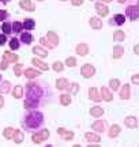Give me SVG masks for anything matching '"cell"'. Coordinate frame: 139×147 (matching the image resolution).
Listing matches in <instances>:
<instances>
[{"mask_svg": "<svg viewBox=\"0 0 139 147\" xmlns=\"http://www.w3.org/2000/svg\"><path fill=\"white\" fill-rule=\"evenodd\" d=\"M14 75L15 76H21V75H23V64H21V63H16V64H14Z\"/></svg>", "mask_w": 139, "mask_h": 147, "instance_id": "40", "label": "cell"}, {"mask_svg": "<svg viewBox=\"0 0 139 147\" xmlns=\"http://www.w3.org/2000/svg\"><path fill=\"white\" fill-rule=\"evenodd\" d=\"M138 147H139V146H138Z\"/></svg>", "mask_w": 139, "mask_h": 147, "instance_id": "61", "label": "cell"}, {"mask_svg": "<svg viewBox=\"0 0 139 147\" xmlns=\"http://www.w3.org/2000/svg\"><path fill=\"white\" fill-rule=\"evenodd\" d=\"M100 1H102V3H105V4H107V3H112L113 0H100Z\"/></svg>", "mask_w": 139, "mask_h": 147, "instance_id": "52", "label": "cell"}, {"mask_svg": "<svg viewBox=\"0 0 139 147\" xmlns=\"http://www.w3.org/2000/svg\"><path fill=\"white\" fill-rule=\"evenodd\" d=\"M11 91V82L10 80H1L0 82V94H7Z\"/></svg>", "mask_w": 139, "mask_h": 147, "instance_id": "28", "label": "cell"}, {"mask_svg": "<svg viewBox=\"0 0 139 147\" xmlns=\"http://www.w3.org/2000/svg\"><path fill=\"white\" fill-rule=\"evenodd\" d=\"M15 128H12V127H7V128H4V131H3V136L5 138V139H10V140H12V138H14V135H15Z\"/></svg>", "mask_w": 139, "mask_h": 147, "instance_id": "33", "label": "cell"}, {"mask_svg": "<svg viewBox=\"0 0 139 147\" xmlns=\"http://www.w3.org/2000/svg\"><path fill=\"white\" fill-rule=\"evenodd\" d=\"M90 1H100V0H90Z\"/></svg>", "mask_w": 139, "mask_h": 147, "instance_id": "56", "label": "cell"}, {"mask_svg": "<svg viewBox=\"0 0 139 147\" xmlns=\"http://www.w3.org/2000/svg\"><path fill=\"white\" fill-rule=\"evenodd\" d=\"M72 147H82V146H80V144H74Z\"/></svg>", "mask_w": 139, "mask_h": 147, "instance_id": "55", "label": "cell"}, {"mask_svg": "<svg viewBox=\"0 0 139 147\" xmlns=\"http://www.w3.org/2000/svg\"><path fill=\"white\" fill-rule=\"evenodd\" d=\"M123 55H124V47H121V45L113 47V53H112L113 59H120Z\"/></svg>", "mask_w": 139, "mask_h": 147, "instance_id": "30", "label": "cell"}, {"mask_svg": "<svg viewBox=\"0 0 139 147\" xmlns=\"http://www.w3.org/2000/svg\"><path fill=\"white\" fill-rule=\"evenodd\" d=\"M8 42V38H7V36L5 34H3V33H0V47H3L4 44H7Z\"/></svg>", "mask_w": 139, "mask_h": 147, "instance_id": "45", "label": "cell"}, {"mask_svg": "<svg viewBox=\"0 0 139 147\" xmlns=\"http://www.w3.org/2000/svg\"><path fill=\"white\" fill-rule=\"evenodd\" d=\"M22 25H23V30L30 32V30H33V29L36 27V21H34L33 18H26L25 21L22 22Z\"/></svg>", "mask_w": 139, "mask_h": 147, "instance_id": "24", "label": "cell"}, {"mask_svg": "<svg viewBox=\"0 0 139 147\" xmlns=\"http://www.w3.org/2000/svg\"><path fill=\"white\" fill-rule=\"evenodd\" d=\"M124 125L127 127V128H136L138 127V120H136V117L135 116H127L126 119H124Z\"/></svg>", "mask_w": 139, "mask_h": 147, "instance_id": "19", "label": "cell"}, {"mask_svg": "<svg viewBox=\"0 0 139 147\" xmlns=\"http://www.w3.org/2000/svg\"><path fill=\"white\" fill-rule=\"evenodd\" d=\"M131 80H132V83L139 84V75H134V76L131 78Z\"/></svg>", "mask_w": 139, "mask_h": 147, "instance_id": "48", "label": "cell"}, {"mask_svg": "<svg viewBox=\"0 0 139 147\" xmlns=\"http://www.w3.org/2000/svg\"><path fill=\"white\" fill-rule=\"evenodd\" d=\"M68 94L70 95H76L78 94V91H79V84L74 82V83H70V87H68Z\"/></svg>", "mask_w": 139, "mask_h": 147, "instance_id": "39", "label": "cell"}, {"mask_svg": "<svg viewBox=\"0 0 139 147\" xmlns=\"http://www.w3.org/2000/svg\"><path fill=\"white\" fill-rule=\"evenodd\" d=\"M49 135H51V132L48 131V129H40V131L37 132H33L32 135V142L36 143V144H40V143H43L44 140H47L49 138Z\"/></svg>", "mask_w": 139, "mask_h": 147, "instance_id": "3", "label": "cell"}, {"mask_svg": "<svg viewBox=\"0 0 139 147\" xmlns=\"http://www.w3.org/2000/svg\"><path fill=\"white\" fill-rule=\"evenodd\" d=\"M85 139L89 143H91V144H98V143L101 142V136L97 132H86Z\"/></svg>", "mask_w": 139, "mask_h": 147, "instance_id": "9", "label": "cell"}, {"mask_svg": "<svg viewBox=\"0 0 139 147\" xmlns=\"http://www.w3.org/2000/svg\"><path fill=\"white\" fill-rule=\"evenodd\" d=\"M94 8H96L98 16H101V18H105V16H108V14H109V8H108V5L105 4V3H102V1H96Z\"/></svg>", "mask_w": 139, "mask_h": 147, "instance_id": "6", "label": "cell"}, {"mask_svg": "<svg viewBox=\"0 0 139 147\" xmlns=\"http://www.w3.org/2000/svg\"><path fill=\"white\" fill-rule=\"evenodd\" d=\"M4 106V97L3 95H0V109Z\"/></svg>", "mask_w": 139, "mask_h": 147, "instance_id": "49", "label": "cell"}, {"mask_svg": "<svg viewBox=\"0 0 139 147\" xmlns=\"http://www.w3.org/2000/svg\"><path fill=\"white\" fill-rule=\"evenodd\" d=\"M8 67H10V63H8V61H5V60H3V61L0 63V69H1V71L8 69Z\"/></svg>", "mask_w": 139, "mask_h": 147, "instance_id": "46", "label": "cell"}, {"mask_svg": "<svg viewBox=\"0 0 139 147\" xmlns=\"http://www.w3.org/2000/svg\"><path fill=\"white\" fill-rule=\"evenodd\" d=\"M85 3V0H71V4L75 5V7H78V5H82Z\"/></svg>", "mask_w": 139, "mask_h": 147, "instance_id": "47", "label": "cell"}, {"mask_svg": "<svg viewBox=\"0 0 139 147\" xmlns=\"http://www.w3.org/2000/svg\"><path fill=\"white\" fill-rule=\"evenodd\" d=\"M90 115L91 117H96V119H100V117H102L104 116V109H102V106H93L90 109Z\"/></svg>", "mask_w": 139, "mask_h": 147, "instance_id": "27", "label": "cell"}, {"mask_svg": "<svg viewBox=\"0 0 139 147\" xmlns=\"http://www.w3.org/2000/svg\"><path fill=\"white\" fill-rule=\"evenodd\" d=\"M126 16H127L128 19H131V21L139 19V0L136 4L127 5V8H126Z\"/></svg>", "mask_w": 139, "mask_h": 147, "instance_id": "4", "label": "cell"}, {"mask_svg": "<svg viewBox=\"0 0 139 147\" xmlns=\"http://www.w3.org/2000/svg\"><path fill=\"white\" fill-rule=\"evenodd\" d=\"M32 52L37 56V57H41V59H45V57H48V49H45V48H43L41 45H36V47H33L32 49Z\"/></svg>", "mask_w": 139, "mask_h": 147, "instance_id": "10", "label": "cell"}, {"mask_svg": "<svg viewBox=\"0 0 139 147\" xmlns=\"http://www.w3.org/2000/svg\"><path fill=\"white\" fill-rule=\"evenodd\" d=\"M127 19V16L124 15V14H116V15H113V18L109 21V25H116V26H121L124 25V22Z\"/></svg>", "mask_w": 139, "mask_h": 147, "instance_id": "11", "label": "cell"}, {"mask_svg": "<svg viewBox=\"0 0 139 147\" xmlns=\"http://www.w3.org/2000/svg\"><path fill=\"white\" fill-rule=\"evenodd\" d=\"M11 25H12V33H14V34H21L22 30H23V25H22V22L15 21V22H12Z\"/></svg>", "mask_w": 139, "mask_h": 147, "instance_id": "34", "label": "cell"}, {"mask_svg": "<svg viewBox=\"0 0 139 147\" xmlns=\"http://www.w3.org/2000/svg\"><path fill=\"white\" fill-rule=\"evenodd\" d=\"M11 0H0V3H3V4H8Z\"/></svg>", "mask_w": 139, "mask_h": 147, "instance_id": "51", "label": "cell"}, {"mask_svg": "<svg viewBox=\"0 0 139 147\" xmlns=\"http://www.w3.org/2000/svg\"><path fill=\"white\" fill-rule=\"evenodd\" d=\"M100 94H101V100L107 101V102H111V101L113 100V93L111 91V89H108V87H101Z\"/></svg>", "mask_w": 139, "mask_h": 147, "instance_id": "16", "label": "cell"}, {"mask_svg": "<svg viewBox=\"0 0 139 147\" xmlns=\"http://www.w3.org/2000/svg\"><path fill=\"white\" fill-rule=\"evenodd\" d=\"M40 44H41V47L45 48V49H53L55 48L53 45L48 41V38H47V37H41V38H40Z\"/></svg>", "mask_w": 139, "mask_h": 147, "instance_id": "41", "label": "cell"}, {"mask_svg": "<svg viewBox=\"0 0 139 147\" xmlns=\"http://www.w3.org/2000/svg\"><path fill=\"white\" fill-rule=\"evenodd\" d=\"M87 147H100V146H98V144H91V143H89V146Z\"/></svg>", "mask_w": 139, "mask_h": 147, "instance_id": "54", "label": "cell"}, {"mask_svg": "<svg viewBox=\"0 0 139 147\" xmlns=\"http://www.w3.org/2000/svg\"><path fill=\"white\" fill-rule=\"evenodd\" d=\"M117 3H120V4H123V3H126V1H128V0H116Z\"/></svg>", "mask_w": 139, "mask_h": 147, "instance_id": "53", "label": "cell"}, {"mask_svg": "<svg viewBox=\"0 0 139 147\" xmlns=\"http://www.w3.org/2000/svg\"><path fill=\"white\" fill-rule=\"evenodd\" d=\"M21 124L26 131H36L37 128L43 127L44 115L38 110H29V113H26L25 117L22 119Z\"/></svg>", "mask_w": 139, "mask_h": 147, "instance_id": "2", "label": "cell"}, {"mask_svg": "<svg viewBox=\"0 0 139 147\" xmlns=\"http://www.w3.org/2000/svg\"><path fill=\"white\" fill-rule=\"evenodd\" d=\"M65 65H67V67H71V68L75 67V65H76V59L72 57V56H71V57H67L65 59Z\"/></svg>", "mask_w": 139, "mask_h": 147, "instance_id": "43", "label": "cell"}, {"mask_svg": "<svg viewBox=\"0 0 139 147\" xmlns=\"http://www.w3.org/2000/svg\"><path fill=\"white\" fill-rule=\"evenodd\" d=\"M19 41L23 42L25 45H30L33 42V36L30 32H22L21 37H19Z\"/></svg>", "mask_w": 139, "mask_h": 147, "instance_id": "22", "label": "cell"}, {"mask_svg": "<svg viewBox=\"0 0 139 147\" xmlns=\"http://www.w3.org/2000/svg\"><path fill=\"white\" fill-rule=\"evenodd\" d=\"M0 82H1V74H0Z\"/></svg>", "mask_w": 139, "mask_h": 147, "instance_id": "57", "label": "cell"}, {"mask_svg": "<svg viewBox=\"0 0 139 147\" xmlns=\"http://www.w3.org/2000/svg\"><path fill=\"white\" fill-rule=\"evenodd\" d=\"M32 64L34 65V67H37L40 71H48L49 69V65L47 63H44L41 59H38V57H33L32 59Z\"/></svg>", "mask_w": 139, "mask_h": 147, "instance_id": "14", "label": "cell"}, {"mask_svg": "<svg viewBox=\"0 0 139 147\" xmlns=\"http://www.w3.org/2000/svg\"><path fill=\"white\" fill-rule=\"evenodd\" d=\"M91 128H93V131L97 132V134H102V132L107 131V121L98 119L97 121H94V123L91 124Z\"/></svg>", "mask_w": 139, "mask_h": 147, "instance_id": "7", "label": "cell"}, {"mask_svg": "<svg viewBox=\"0 0 139 147\" xmlns=\"http://www.w3.org/2000/svg\"><path fill=\"white\" fill-rule=\"evenodd\" d=\"M47 38H48V41L53 45V47H57L59 45V42H60V40H59V36L56 34L55 32H48L47 33Z\"/></svg>", "mask_w": 139, "mask_h": 147, "instance_id": "25", "label": "cell"}, {"mask_svg": "<svg viewBox=\"0 0 139 147\" xmlns=\"http://www.w3.org/2000/svg\"><path fill=\"white\" fill-rule=\"evenodd\" d=\"M89 98L91 101H94V102H100L101 101V94H100L97 87H90L89 89Z\"/></svg>", "mask_w": 139, "mask_h": 147, "instance_id": "20", "label": "cell"}, {"mask_svg": "<svg viewBox=\"0 0 139 147\" xmlns=\"http://www.w3.org/2000/svg\"><path fill=\"white\" fill-rule=\"evenodd\" d=\"M37 1H44V0H37Z\"/></svg>", "mask_w": 139, "mask_h": 147, "instance_id": "60", "label": "cell"}, {"mask_svg": "<svg viewBox=\"0 0 139 147\" xmlns=\"http://www.w3.org/2000/svg\"><path fill=\"white\" fill-rule=\"evenodd\" d=\"M120 132H121V128L119 124H113L109 129H108V136L111 138V139H115V138H117L120 135Z\"/></svg>", "mask_w": 139, "mask_h": 147, "instance_id": "18", "label": "cell"}, {"mask_svg": "<svg viewBox=\"0 0 139 147\" xmlns=\"http://www.w3.org/2000/svg\"><path fill=\"white\" fill-rule=\"evenodd\" d=\"M119 95H120V98L121 100H130V97H131V89H130V84L124 83L121 87H120V93H119Z\"/></svg>", "mask_w": 139, "mask_h": 147, "instance_id": "15", "label": "cell"}, {"mask_svg": "<svg viewBox=\"0 0 139 147\" xmlns=\"http://www.w3.org/2000/svg\"><path fill=\"white\" fill-rule=\"evenodd\" d=\"M45 147H53V146H45Z\"/></svg>", "mask_w": 139, "mask_h": 147, "instance_id": "59", "label": "cell"}, {"mask_svg": "<svg viewBox=\"0 0 139 147\" xmlns=\"http://www.w3.org/2000/svg\"><path fill=\"white\" fill-rule=\"evenodd\" d=\"M3 60L8 61V63H14L16 64L18 60H19V56L16 53H11V52H4L3 53Z\"/></svg>", "mask_w": 139, "mask_h": 147, "instance_id": "21", "label": "cell"}, {"mask_svg": "<svg viewBox=\"0 0 139 147\" xmlns=\"http://www.w3.org/2000/svg\"><path fill=\"white\" fill-rule=\"evenodd\" d=\"M8 45H10L11 51H16V49H19V47H21V41H19V38L12 37V38L8 40Z\"/></svg>", "mask_w": 139, "mask_h": 147, "instance_id": "32", "label": "cell"}, {"mask_svg": "<svg viewBox=\"0 0 139 147\" xmlns=\"http://www.w3.org/2000/svg\"><path fill=\"white\" fill-rule=\"evenodd\" d=\"M134 52L136 53V55H139V44H138V45H135V47H134Z\"/></svg>", "mask_w": 139, "mask_h": 147, "instance_id": "50", "label": "cell"}, {"mask_svg": "<svg viewBox=\"0 0 139 147\" xmlns=\"http://www.w3.org/2000/svg\"><path fill=\"white\" fill-rule=\"evenodd\" d=\"M113 40L116 42H121L126 40V33L123 30H116V32L113 33Z\"/></svg>", "mask_w": 139, "mask_h": 147, "instance_id": "35", "label": "cell"}, {"mask_svg": "<svg viewBox=\"0 0 139 147\" xmlns=\"http://www.w3.org/2000/svg\"><path fill=\"white\" fill-rule=\"evenodd\" d=\"M19 7H21L22 10L30 11V12H33V11L36 10V4H34V1H32V0H21L19 1Z\"/></svg>", "mask_w": 139, "mask_h": 147, "instance_id": "12", "label": "cell"}, {"mask_svg": "<svg viewBox=\"0 0 139 147\" xmlns=\"http://www.w3.org/2000/svg\"><path fill=\"white\" fill-rule=\"evenodd\" d=\"M23 91H25V89L22 87V86H15L14 89H12V97L14 98H16V100H19V98H22L23 97Z\"/></svg>", "mask_w": 139, "mask_h": 147, "instance_id": "31", "label": "cell"}, {"mask_svg": "<svg viewBox=\"0 0 139 147\" xmlns=\"http://www.w3.org/2000/svg\"><path fill=\"white\" fill-rule=\"evenodd\" d=\"M52 68H53V71H56V72H61V71L64 69V64L61 63V61H55L53 65H52Z\"/></svg>", "mask_w": 139, "mask_h": 147, "instance_id": "42", "label": "cell"}, {"mask_svg": "<svg viewBox=\"0 0 139 147\" xmlns=\"http://www.w3.org/2000/svg\"><path fill=\"white\" fill-rule=\"evenodd\" d=\"M80 75L86 79L94 76V75H96V68H94V65H91V64H83V65L80 67Z\"/></svg>", "mask_w": 139, "mask_h": 147, "instance_id": "5", "label": "cell"}, {"mask_svg": "<svg viewBox=\"0 0 139 147\" xmlns=\"http://www.w3.org/2000/svg\"><path fill=\"white\" fill-rule=\"evenodd\" d=\"M23 75H25L27 79H36L41 75V71L38 68H26L23 71Z\"/></svg>", "mask_w": 139, "mask_h": 147, "instance_id": "13", "label": "cell"}, {"mask_svg": "<svg viewBox=\"0 0 139 147\" xmlns=\"http://www.w3.org/2000/svg\"><path fill=\"white\" fill-rule=\"evenodd\" d=\"M60 1H67V0H60Z\"/></svg>", "mask_w": 139, "mask_h": 147, "instance_id": "58", "label": "cell"}, {"mask_svg": "<svg viewBox=\"0 0 139 147\" xmlns=\"http://www.w3.org/2000/svg\"><path fill=\"white\" fill-rule=\"evenodd\" d=\"M70 82L65 78H59L56 80V89L57 90H68Z\"/></svg>", "mask_w": 139, "mask_h": 147, "instance_id": "26", "label": "cell"}, {"mask_svg": "<svg viewBox=\"0 0 139 147\" xmlns=\"http://www.w3.org/2000/svg\"><path fill=\"white\" fill-rule=\"evenodd\" d=\"M71 95L68 94V93H64V94L60 95V104L63 106H68L70 104H71Z\"/></svg>", "mask_w": 139, "mask_h": 147, "instance_id": "36", "label": "cell"}, {"mask_svg": "<svg viewBox=\"0 0 139 147\" xmlns=\"http://www.w3.org/2000/svg\"><path fill=\"white\" fill-rule=\"evenodd\" d=\"M8 16H10V14H8V11L7 10H0V22H1V23L7 21Z\"/></svg>", "mask_w": 139, "mask_h": 147, "instance_id": "44", "label": "cell"}, {"mask_svg": "<svg viewBox=\"0 0 139 147\" xmlns=\"http://www.w3.org/2000/svg\"><path fill=\"white\" fill-rule=\"evenodd\" d=\"M75 52H76V55H79V56H86L89 53V45L87 44H78L75 47Z\"/></svg>", "mask_w": 139, "mask_h": 147, "instance_id": "23", "label": "cell"}, {"mask_svg": "<svg viewBox=\"0 0 139 147\" xmlns=\"http://www.w3.org/2000/svg\"><path fill=\"white\" fill-rule=\"evenodd\" d=\"M57 135H59L63 140H72L75 136V134L70 129H65V128H57Z\"/></svg>", "mask_w": 139, "mask_h": 147, "instance_id": "8", "label": "cell"}, {"mask_svg": "<svg viewBox=\"0 0 139 147\" xmlns=\"http://www.w3.org/2000/svg\"><path fill=\"white\" fill-rule=\"evenodd\" d=\"M48 94L49 89L45 83L30 79L26 83V100L23 101V108L26 110H37L45 102Z\"/></svg>", "mask_w": 139, "mask_h": 147, "instance_id": "1", "label": "cell"}, {"mask_svg": "<svg viewBox=\"0 0 139 147\" xmlns=\"http://www.w3.org/2000/svg\"><path fill=\"white\" fill-rule=\"evenodd\" d=\"M89 25H90L91 29H94V30L102 29V21L100 19V16H91L90 19H89Z\"/></svg>", "mask_w": 139, "mask_h": 147, "instance_id": "17", "label": "cell"}, {"mask_svg": "<svg viewBox=\"0 0 139 147\" xmlns=\"http://www.w3.org/2000/svg\"><path fill=\"white\" fill-rule=\"evenodd\" d=\"M12 22L10 21H5L1 23V33L5 34V36H10L11 33H12V25H11Z\"/></svg>", "mask_w": 139, "mask_h": 147, "instance_id": "29", "label": "cell"}, {"mask_svg": "<svg viewBox=\"0 0 139 147\" xmlns=\"http://www.w3.org/2000/svg\"><path fill=\"white\" fill-rule=\"evenodd\" d=\"M109 89H111V91H117L119 89H120V80L119 79H111L109 80Z\"/></svg>", "mask_w": 139, "mask_h": 147, "instance_id": "37", "label": "cell"}, {"mask_svg": "<svg viewBox=\"0 0 139 147\" xmlns=\"http://www.w3.org/2000/svg\"><path fill=\"white\" fill-rule=\"evenodd\" d=\"M23 139H25V135H23V132L19 131V129H16V131H15V135H14V138H12V140L19 144V143L23 142Z\"/></svg>", "mask_w": 139, "mask_h": 147, "instance_id": "38", "label": "cell"}]
</instances>
